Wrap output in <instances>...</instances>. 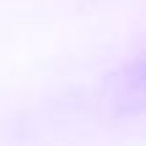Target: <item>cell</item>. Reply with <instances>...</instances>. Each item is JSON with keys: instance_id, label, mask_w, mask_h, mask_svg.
I'll return each mask as SVG.
<instances>
[{"instance_id": "1", "label": "cell", "mask_w": 146, "mask_h": 146, "mask_svg": "<svg viewBox=\"0 0 146 146\" xmlns=\"http://www.w3.org/2000/svg\"><path fill=\"white\" fill-rule=\"evenodd\" d=\"M108 92L119 108H146V54L135 57L108 81Z\"/></svg>"}]
</instances>
